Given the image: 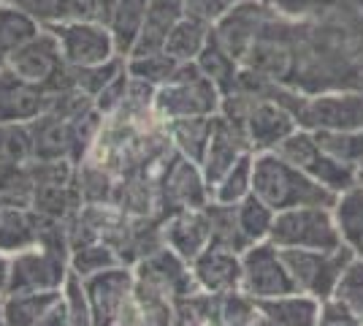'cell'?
I'll list each match as a JSON object with an SVG mask.
<instances>
[{
  "mask_svg": "<svg viewBox=\"0 0 363 326\" xmlns=\"http://www.w3.org/2000/svg\"><path fill=\"white\" fill-rule=\"evenodd\" d=\"M252 193L272 207L285 212L296 207H333L336 193L315 183L309 174L293 166L288 158L274 153H255L252 163Z\"/></svg>",
  "mask_w": 363,
  "mask_h": 326,
  "instance_id": "1",
  "label": "cell"
},
{
  "mask_svg": "<svg viewBox=\"0 0 363 326\" xmlns=\"http://www.w3.org/2000/svg\"><path fill=\"white\" fill-rule=\"evenodd\" d=\"M223 93L209 77L201 74L196 63H182L177 77L155 90V117L160 123L184 117H212L220 114Z\"/></svg>",
  "mask_w": 363,
  "mask_h": 326,
  "instance_id": "2",
  "label": "cell"
},
{
  "mask_svg": "<svg viewBox=\"0 0 363 326\" xmlns=\"http://www.w3.org/2000/svg\"><path fill=\"white\" fill-rule=\"evenodd\" d=\"M279 250H333L342 248V234L333 207H296L277 212L272 237Z\"/></svg>",
  "mask_w": 363,
  "mask_h": 326,
  "instance_id": "3",
  "label": "cell"
},
{
  "mask_svg": "<svg viewBox=\"0 0 363 326\" xmlns=\"http://www.w3.org/2000/svg\"><path fill=\"white\" fill-rule=\"evenodd\" d=\"M277 153L282 158H288L293 166H298L303 174H309L315 183H320L323 188H328L336 196H339L342 190H347L363 171V169H358V166L347 163V161H342V158L331 156V153L318 141V136H315L312 131H306V128L293 131L288 139L279 144Z\"/></svg>",
  "mask_w": 363,
  "mask_h": 326,
  "instance_id": "4",
  "label": "cell"
},
{
  "mask_svg": "<svg viewBox=\"0 0 363 326\" xmlns=\"http://www.w3.org/2000/svg\"><path fill=\"white\" fill-rule=\"evenodd\" d=\"M293 114L298 120V128L306 131H328V134L363 131V90L301 93Z\"/></svg>",
  "mask_w": 363,
  "mask_h": 326,
  "instance_id": "5",
  "label": "cell"
},
{
  "mask_svg": "<svg viewBox=\"0 0 363 326\" xmlns=\"http://www.w3.org/2000/svg\"><path fill=\"white\" fill-rule=\"evenodd\" d=\"M157 193V217L163 220L171 212L182 210H201L212 202V190L203 180V171L190 158L179 156L177 150L166 158L155 180Z\"/></svg>",
  "mask_w": 363,
  "mask_h": 326,
  "instance_id": "6",
  "label": "cell"
},
{
  "mask_svg": "<svg viewBox=\"0 0 363 326\" xmlns=\"http://www.w3.org/2000/svg\"><path fill=\"white\" fill-rule=\"evenodd\" d=\"M9 68L22 79L44 87L49 95L74 87L71 85V68L62 58L60 41H57L52 28H41L28 44L16 49Z\"/></svg>",
  "mask_w": 363,
  "mask_h": 326,
  "instance_id": "7",
  "label": "cell"
},
{
  "mask_svg": "<svg viewBox=\"0 0 363 326\" xmlns=\"http://www.w3.org/2000/svg\"><path fill=\"white\" fill-rule=\"evenodd\" d=\"M282 253L296 283V291L315 296L320 302L331 299L345 269L355 259L345 245L333 250H282Z\"/></svg>",
  "mask_w": 363,
  "mask_h": 326,
  "instance_id": "8",
  "label": "cell"
},
{
  "mask_svg": "<svg viewBox=\"0 0 363 326\" xmlns=\"http://www.w3.org/2000/svg\"><path fill=\"white\" fill-rule=\"evenodd\" d=\"M71 278V261L65 253L44 245H33L11 256L9 291L6 294H30V291H62Z\"/></svg>",
  "mask_w": 363,
  "mask_h": 326,
  "instance_id": "9",
  "label": "cell"
},
{
  "mask_svg": "<svg viewBox=\"0 0 363 326\" xmlns=\"http://www.w3.org/2000/svg\"><path fill=\"white\" fill-rule=\"evenodd\" d=\"M242 291L255 302L296 291L285 253L274 242H255L242 253Z\"/></svg>",
  "mask_w": 363,
  "mask_h": 326,
  "instance_id": "10",
  "label": "cell"
},
{
  "mask_svg": "<svg viewBox=\"0 0 363 326\" xmlns=\"http://www.w3.org/2000/svg\"><path fill=\"white\" fill-rule=\"evenodd\" d=\"M133 275H136L138 288H144L150 294L166 296L171 302L196 294L190 264L166 245H160L152 253H147L144 259H138L133 264Z\"/></svg>",
  "mask_w": 363,
  "mask_h": 326,
  "instance_id": "11",
  "label": "cell"
},
{
  "mask_svg": "<svg viewBox=\"0 0 363 326\" xmlns=\"http://www.w3.org/2000/svg\"><path fill=\"white\" fill-rule=\"evenodd\" d=\"M49 28L60 41L68 68H87V65H101L120 58L111 31L104 22H60Z\"/></svg>",
  "mask_w": 363,
  "mask_h": 326,
  "instance_id": "12",
  "label": "cell"
},
{
  "mask_svg": "<svg viewBox=\"0 0 363 326\" xmlns=\"http://www.w3.org/2000/svg\"><path fill=\"white\" fill-rule=\"evenodd\" d=\"M84 291L90 299L92 326H114L136 294L133 266L120 264L92 278H84Z\"/></svg>",
  "mask_w": 363,
  "mask_h": 326,
  "instance_id": "13",
  "label": "cell"
},
{
  "mask_svg": "<svg viewBox=\"0 0 363 326\" xmlns=\"http://www.w3.org/2000/svg\"><path fill=\"white\" fill-rule=\"evenodd\" d=\"M252 147L250 139L244 134V125L230 120L225 114H217V123H214L212 141L206 147V156L201 161V171H203V180L212 190L217 185V180L225 174L230 166H236L244 156H250Z\"/></svg>",
  "mask_w": 363,
  "mask_h": 326,
  "instance_id": "14",
  "label": "cell"
},
{
  "mask_svg": "<svg viewBox=\"0 0 363 326\" xmlns=\"http://www.w3.org/2000/svg\"><path fill=\"white\" fill-rule=\"evenodd\" d=\"M160 239L166 248H171L190 264L198 253H203L212 245V220L206 207L166 215L160 220Z\"/></svg>",
  "mask_w": 363,
  "mask_h": 326,
  "instance_id": "15",
  "label": "cell"
},
{
  "mask_svg": "<svg viewBox=\"0 0 363 326\" xmlns=\"http://www.w3.org/2000/svg\"><path fill=\"white\" fill-rule=\"evenodd\" d=\"M190 275L201 294H228L242 288V253L228 248H209L190 261Z\"/></svg>",
  "mask_w": 363,
  "mask_h": 326,
  "instance_id": "16",
  "label": "cell"
},
{
  "mask_svg": "<svg viewBox=\"0 0 363 326\" xmlns=\"http://www.w3.org/2000/svg\"><path fill=\"white\" fill-rule=\"evenodd\" d=\"M52 95L44 87L0 68V123H33L49 112Z\"/></svg>",
  "mask_w": 363,
  "mask_h": 326,
  "instance_id": "17",
  "label": "cell"
},
{
  "mask_svg": "<svg viewBox=\"0 0 363 326\" xmlns=\"http://www.w3.org/2000/svg\"><path fill=\"white\" fill-rule=\"evenodd\" d=\"M182 16H184L182 0H150L136 47H133V52L128 58H133V55H150V52H163L168 36L177 28V22H179Z\"/></svg>",
  "mask_w": 363,
  "mask_h": 326,
  "instance_id": "18",
  "label": "cell"
},
{
  "mask_svg": "<svg viewBox=\"0 0 363 326\" xmlns=\"http://www.w3.org/2000/svg\"><path fill=\"white\" fill-rule=\"evenodd\" d=\"M333 217H336V226L342 234V245L355 259H363V171L347 190H342L336 196Z\"/></svg>",
  "mask_w": 363,
  "mask_h": 326,
  "instance_id": "19",
  "label": "cell"
},
{
  "mask_svg": "<svg viewBox=\"0 0 363 326\" xmlns=\"http://www.w3.org/2000/svg\"><path fill=\"white\" fill-rule=\"evenodd\" d=\"M257 308H260V315L274 326H318L323 302L301 291H290V294L257 302Z\"/></svg>",
  "mask_w": 363,
  "mask_h": 326,
  "instance_id": "20",
  "label": "cell"
},
{
  "mask_svg": "<svg viewBox=\"0 0 363 326\" xmlns=\"http://www.w3.org/2000/svg\"><path fill=\"white\" fill-rule=\"evenodd\" d=\"M60 302V291H30L6 294L0 299L6 326H41Z\"/></svg>",
  "mask_w": 363,
  "mask_h": 326,
  "instance_id": "21",
  "label": "cell"
},
{
  "mask_svg": "<svg viewBox=\"0 0 363 326\" xmlns=\"http://www.w3.org/2000/svg\"><path fill=\"white\" fill-rule=\"evenodd\" d=\"M214 123H217V114L212 117H184V120H171L166 123V134L171 147L179 153V156L190 158L193 163L201 166V161L206 156V147L212 141Z\"/></svg>",
  "mask_w": 363,
  "mask_h": 326,
  "instance_id": "22",
  "label": "cell"
},
{
  "mask_svg": "<svg viewBox=\"0 0 363 326\" xmlns=\"http://www.w3.org/2000/svg\"><path fill=\"white\" fill-rule=\"evenodd\" d=\"M38 245V215L30 207L0 204V250L14 256Z\"/></svg>",
  "mask_w": 363,
  "mask_h": 326,
  "instance_id": "23",
  "label": "cell"
},
{
  "mask_svg": "<svg viewBox=\"0 0 363 326\" xmlns=\"http://www.w3.org/2000/svg\"><path fill=\"white\" fill-rule=\"evenodd\" d=\"M257 318V302L242 288L228 294H206V326H252Z\"/></svg>",
  "mask_w": 363,
  "mask_h": 326,
  "instance_id": "24",
  "label": "cell"
},
{
  "mask_svg": "<svg viewBox=\"0 0 363 326\" xmlns=\"http://www.w3.org/2000/svg\"><path fill=\"white\" fill-rule=\"evenodd\" d=\"M196 65L201 68L203 77L212 79L223 95L233 93L236 85H239V77H242V63L236 60L214 36L209 38V44L203 47V52L198 55Z\"/></svg>",
  "mask_w": 363,
  "mask_h": 326,
  "instance_id": "25",
  "label": "cell"
},
{
  "mask_svg": "<svg viewBox=\"0 0 363 326\" xmlns=\"http://www.w3.org/2000/svg\"><path fill=\"white\" fill-rule=\"evenodd\" d=\"M147 6H150V0H120L114 14L108 16L106 28L111 31V38H114V47L120 52V58H128L136 47L144 16H147Z\"/></svg>",
  "mask_w": 363,
  "mask_h": 326,
  "instance_id": "26",
  "label": "cell"
},
{
  "mask_svg": "<svg viewBox=\"0 0 363 326\" xmlns=\"http://www.w3.org/2000/svg\"><path fill=\"white\" fill-rule=\"evenodd\" d=\"M114 326H174V302L136 286V294Z\"/></svg>",
  "mask_w": 363,
  "mask_h": 326,
  "instance_id": "27",
  "label": "cell"
},
{
  "mask_svg": "<svg viewBox=\"0 0 363 326\" xmlns=\"http://www.w3.org/2000/svg\"><path fill=\"white\" fill-rule=\"evenodd\" d=\"M209 38H212V25L184 14L168 36L166 52L179 63H196L203 47L209 44Z\"/></svg>",
  "mask_w": 363,
  "mask_h": 326,
  "instance_id": "28",
  "label": "cell"
},
{
  "mask_svg": "<svg viewBox=\"0 0 363 326\" xmlns=\"http://www.w3.org/2000/svg\"><path fill=\"white\" fill-rule=\"evenodd\" d=\"M38 31H41V25L33 22L30 16L0 3V68H9L16 49L28 44Z\"/></svg>",
  "mask_w": 363,
  "mask_h": 326,
  "instance_id": "29",
  "label": "cell"
},
{
  "mask_svg": "<svg viewBox=\"0 0 363 326\" xmlns=\"http://www.w3.org/2000/svg\"><path fill=\"white\" fill-rule=\"evenodd\" d=\"M35 193H38V180H35L33 161L0 166V204H9V207H33Z\"/></svg>",
  "mask_w": 363,
  "mask_h": 326,
  "instance_id": "30",
  "label": "cell"
},
{
  "mask_svg": "<svg viewBox=\"0 0 363 326\" xmlns=\"http://www.w3.org/2000/svg\"><path fill=\"white\" fill-rule=\"evenodd\" d=\"M71 272L79 275V278H92V275H98V272H106L111 266H120L125 264L120 256V250L114 248L111 242L106 239H90V242H84V245H76L71 250Z\"/></svg>",
  "mask_w": 363,
  "mask_h": 326,
  "instance_id": "31",
  "label": "cell"
},
{
  "mask_svg": "<svg viewBox=\"0 0 363 326\" xmlns=\"http://www.w3.org/2000/svg\"><path fill=\"white\" fill-rule=\"evenodd\" d=\"M206 212L212 220V245L214 248H228L244 253L250 248V242L244 239L242 226H239V217H236V204H220L209 202L206 204Z\"/></svg>",
  "mask_w": 363,
  "mask_h": 326,
  "instance_id": "32",
  "label": "cell"
},
{
  "mask_svg": "<svg viewBox=\"0 0 363 326\" xmlns=\"http://www.w3.org/2000/svg\"><path fill=\"white\" fill-rule=\"evenodd\" d=\"M236 217H239L244 239L250 245H255V242H266L272 237V226L277 212L263 199H257L255 193H250L244 202L236 204Z\"/></svg>",
  "mask_w": 363,
  "mask_h": 326,
  "instance_id": "33",
  "label": "cell"
},
{
  "mask_svg": "<svg viewBox=\"0 0 363 326\" xmlns=\"http://www.w3.org/2000/svg\"><path fill=\"white\" fill-rule=\"evenodd\" d=\"M125 63H128V74L130 77L147 82L155 90L163 87L166 82H171L182 68V63L177 58H171L166 49L163 52H150V55H133Z\"/></svg>",
  "mask_w": 363,
  "mask_h": 326,
  "instance_id": "34",
  "label": "cell"
},
{
  "mask_svg": "<svg viewBox=\"0 0 363 326\" xmlns=\"http://www.w3.org/2000/svg\"><path fill=\"white\" fill-rule=\"evenodd\" d=\"M252 163H255V153L244 156L236 166L217 180V185L212 188V202L220 204H239L252 193Z\"/></svg>",
  "mask_w": 363,
  "mask_h": 326,
  "instance_id": "35",
  "label": "cell"
},
{
  "mask_svg": "<svg viewBox=\"0 0 363 326\" xmlns=\"http://www.w3.org/2000/svg\"><path fill=\"white\" fill-rule=\"evenodd\" d=\"M33 161L30 123H0V166Z\"/></svg>",
  "mask_w": 363,
  "mask_h": 326,
  "instance_id": "36",
  "label": "cell"
},
{
  "mask_svg": "<svg viewBox=\"0 0 363 326\" xmlns=\"http://www.w3.org/2000/svg\"><path fill=\"white\" fill-rule=\"evenodd\" d=\"M60 310L65 315L68 326H92V310L90 299L84 291V280L71 272V278L65 280L60 291Z\"/></svg>",
  "mask_w": 363,
  "mask_h": 326,
  "instance_id": "37",
  "label": "cell"
},
{
  "mask_svg": "<svg viewBox=\"0 0 363 326\" xmlns=\"http://www.w3.org/2000/svg\"><path fill=\"white\" fill-rule=\"evenodd\" d=\"M125 58H114V60L108 63H101V65H87V68H71V85H74L76 90H82L84 95H95L101 93L104 87H106L108 82L114 77H120L122 71H125Z\"/></svg>",
  "mask_w": 363,
  "mask_h": 326,
  "instance_id": "38",
  "label": "cell"
},
{
  "mask_svg": "<svg viewBox=\"0 0 363 326\" xmlns=\"http://www.w3.org/2000/svg\"><path fill=\"white\" fill-rule=\"evenodd\" d=\"M331 299L342 302L347 310H352L363 321V259H352L345 275L339 280Z\"/></svg>",
  "mask_w": 363,
  "mask_h": 326,
  "instance_id": "39",
  "label": "cell"
},
{
  "mask_svg": "<svg viewBox=\"0 0 363 326\" xmlns=\"http://www.w3.org/2000/svg\"><path fill=\"white\" fill-rule=\"evenodd\" d=\"M6 6H11L25 16H30L33 22H38L41 28H49L57 16V3L60 0H3Z\"/></svg>",
  "mask_w": 363,
  "mask_h": 326,
  "instance_id": "40",
  "label": "cell"
},
{
  "mask_svg": "<svg viewBox=\"0 0 363 326\" xmlns=\"http://www.w3.org/2000/svg\"><path fill=\"white\" fill-rule=\"evenodd\" d=\"M277 14L290 16V19H301L309 14H320L323 9H328L333 0H260Z\"/></svg>",
  "mask_w": 363,
  "mask_h": 326,
  "instance_id": "41",
  "label": "cell"
},
{
  "mask_svg": "<svg viewBox=\"0 0 363 326\" xmlns=\"http://www.w3.org/2000/svg\"><path fill=\"white\" fill-rule=\"evenodd\" d=\"M60 22H98L95 0H60L52 25H60Z\"/></svg>",
  "mask_w": 363,
  "mask_h": 326,
  "instance_id": "42",
  "label": "cell"
},
{
  "mask_svg": "<svg viewBox=\"0 0 363 326\" xmlns=\"http://www.w3.org/2000/svg\"><path fill=\"white\" fill-rule=\"evenodd\" d=\"M318 326H363V321L352 310H347L342 302L328 299V302H323V308H320Z\"/></svg>",
  "mask_w": 363,
  "mask_h": 326,
  "instance_id": "43",
  "label": "cell"
},
{
  "mask_svg": "<svg viewBox=\"0 0 363 326\" xmlns=\"http://www.w3.org/2000/svg\"><path fill=\"white\" fill-rule=\"evenodd\" d=\"M182 6H184V14L193 16V19H201L206 25L220 22L223 14L228 11V6L223 0H182Z\"/></svg>",
  "mask_w": 363,
  "mask_h": 326,
  "instance_id": "44",
  "label": "cell"
},
{
  "mask_svg": "<svg viewBox=\"0 0 363 326\" xmlns=\"http://www.w3.org/2000/svg\"><path fill=\"white\" fill-rule=\"evenodd\" d=\"M9 272H11V256L0 250V299L9 291Z\"/></svg>",
  "mask_w": 363,
  "mask_h": 326,
  "instance_id": "45",
  "label": "cell"
},
{
  "mask_svg": "<svg viewBox=\"0 0 363 326\" xmlns=\"http://www.w3.org/2000/svg\"><path fill=\"white\" fill-rule=\"evenodd\" d=\"M117 3H120V0H95V6H98V22L106 25L108 16L114 14V9H117Z\"/></svg>",
  "mask_w": 363,
  "mask_h": 326,
  "instance_id": "46",
  "label": "cell"
},
{
  "mask_svg": "<svg viewBox=\"0 0 363 326\" xmlns=\"http://www.w3.org/2000/svg\"><path fill=\"white\" fill-rule=\"evenodd\" d=\"M252 326H274V324H272V321H266V318L260 315V318H257V321H255V324H252Z\"/></svg>",
  "mask_w": 363,
  "mask_h": 326,
  "instance_id": "47",
  "label": "cell"
},
{
  "mask_svg": "<svg viewBox=\"0 0 363 326\" xmlns=\"http://www.w3.org/2000/svg\"><path fill=\"white\" fill-rule=\"evenodd\" d=\"M223 3H225L228 9H230V6H236V3H244V0H223Z\"/></svg>",
  "mask_w": 363,
  "mask_h": 326,
  "instance_id": "48",
  "label": "cell"
},
{
  "mask_svg": "<svg viewBox=\"0 0 363 326\" xmlns=\"http://www.w3.org/2000/svg\"><path fill=\"white\" fill-rule=\"evenodd\" d=\"M0 326H6V324H3V310H0Z\"/></svg>",
  "mask_w": 363,
  "mask_h": 326,
  "instance_id": "49",
  "label": "cell"
},
{
  "mask_svg": "<svg viewBox=\"0 0 363 326\" xmlns=\"http://www.w3.org/2000/svg\"><path fill=\"white\" fill-rule=\"evenodd\" d=\"M0 3H3V0H0Z\"/></svg>",
  "mask_w": 363,
  "mask_h": 326,
  "instance_id": "50",
  "label": "cell"
}]
</instances>
